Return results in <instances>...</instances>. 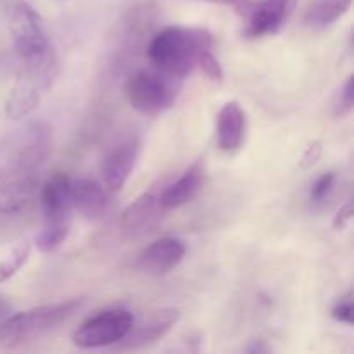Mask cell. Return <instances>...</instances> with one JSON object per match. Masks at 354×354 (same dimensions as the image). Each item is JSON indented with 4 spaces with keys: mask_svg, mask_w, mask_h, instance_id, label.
<instances>
[{
    "mask_svg": "<svg viewBox=\"0 0 354 354\" xmlns=\"http://www.w3.org/2000/svg\"><path fill=\"white\" fill-rule=\"evenodd\" d=\"M140 147L142 144L137 133L123 135L107 147L100 162V175H102L104 187L109 192H118L127 185L140 156Z\"/></svg>",
    "mask_w": 354,
    "mask_h": 354,
    "instance_id": "cell-7",
    "label": "cell"
},
{
    "mask_svg": "<svg viewBox=\"0 0 354 354\" xmlns=\"http://www.w3.org/2000/svg\"><path fill=\"white\" fill-rule=\"evenodd\" d=\"M159 196H161V189L151 187L149 192L142 194L135 203H131L121 214V225H123L124 230L130 232V234H142V232H147L149 228L154 227L161 218V213L165 211Z\"/></svg>",
    "mask_w": 354,
    "mask_h": 354,
    "instance_id": "cell-11",
    "label": "cell"
},
{
    "mask_svg": "<svg viewBox=\"0 0 354 354\" xmlns=\"http://www.w3.org/2000/svg\"><path fill=\"white\" fill-rule=\"evenodd\" d=\"M30 244H19L0 261V283L12 279V277L19 272L21 266L26 265L28 258H30Z\"/></svg>",
    "mask_w": 354,
    "mask_h": 354,
    "instance_id": "cell-17",
    "label": "cell"
},
{
    "mask_svg": "<svg viewBox=\"0 0 354 354\" xmlns=\"http://www.w3.org/2000/svg\"><path fill=\"white\" fill-rule=\"evenodd\" d=\"M353 220V203H346L344 206H341V209L337 211L334 218V228L335 230H344Z\"/></svg>",
    "mask_w": 354,
    "mask_h": 354,
    "instance_id": "cell-23",
    "label": "cell"
},
{
    "mask_svg": "<svg viewBox=\"0 0 354 354\" xmlns=\"http://www.w3.org/2000/svg\"><path fill=\"white\" fill-rule=\"evenodd\" d=\"M82 306L83 299L80 297L10 313L0 322V349H14L38 341L62 322L69 320Z\"/></svg>",
    "mask_w": 354,
    "mask_h": 354,
    "instance_id": "cell-2",
    "label": "cell"
},
{
    "mask_svg": "<svg viewBox=\"0 0 354 354\" xmlns=\"http://www.w3.org/2000/svg\"><path fill=\"white\" fill-rule=\"evenodd\" d=\"M73 209L86 220H99L109 209V196L100 183L90 178H78L71 182Z\"/></svg>",
    "mask_w": 354,
    "mask_h": 354,
    "instance_id": "cell-12",
    "label": "cell"
},
{
    "mask_svg": "<svg viewBox=\"0 0 354 354\" xmlns=\"http://www.w3.org/2000/svg\"><path fill=\"white\" fill-rule=\"evenodd\" d=\"M185 244L175 237H161L140 252L137 266L140 272L152 277L168 275L185 258Z\"/></svg>",
    "mask_w": 354,
    "mask_h": 354,
    "instance_id": "cell-10",
    "label": "cell"
},
{
    "mask_svg": "<svg viewBox=\"0 0 354 354\" xmlns=\"http://www.w3.org/2000/svg\"><path fill=\"white\" fill-rule=\"evenodd\" d=\"M204 182V166L199 161L194 162L192 166L185 169L175 182H171L169 185L162 187L161 201L162 209H176V207L185 206L187 203L194 199V197L199 194L201 187Z\"/></svg>",
    "mask_w": 354,
    "mask_h": 354,
    "instance_id": "cell-13",
    "label": "cell"
},
{
    "mask_svg": "<svg viewBox=\"0 0 354 354\" xmlns=\"http://www.w3.org/2000/svg\"><path fill=\"white\" fill-rule=\"evenodd\" d=\"M10 313H12V306H10L9 299L0 292V322L6 320Z\"/></svg>",
    "mask_w": 354,
    "mask_h": 354,
    "instance_id": "cell-24",
    "label": "cell"
},
{
    "mask_svg": "<svg viewBox=\"0 0 354 354\" xmlns=\"http://www.w3.org/2000/svg\"><path fill=\"white\" fill-rule=\"evenodd\" d=\"M335 180H337V176H335L334 171L324 173V175L313 183V187H311V201H313V203H324V201L330 196L332 189H334L335 185Z\"/></svg>",
    "mask_w": 354,
    "mask_h": 354,
    "instance_id": "cell-19",
    "label": "cell"
},
{
    "mask_svg": "<svg viewBox=\"0 0 354 354\" xmlns=\"http://www.w3.org/2000/svg\"><path fill=\"white\" fill-rule=\"evenodd\" d=\"M204 2H211V3H223V6H235L239 9H248L249 7V0H204Z\"/></svg>",
    "mask_w": 354,
    "mask_h": 354,
    "instance_id": "cell-25",
    "label": "cell"
},
{
    "mask_svg": "<svg viewBox=\"0 0 354 354\" xmlns=\"http://www.w3.org/2000/svg\"><path fill=\"white\" fill-rule=\"evenodd\" d=\"M213 37L197 26H166L152 35L147 44V57L152 68L176 80H185L199 64L204 52L211 50Z\"/></svg>",
    "mask_w": 354,
    "mask_h": 354,
    "instance_id": "cell-1",
    "label": "cell"
},
{
    "mask_svg": "<svg viewBox=\"0 0 354 354\" xmlns=\"http://www.w3.org/2000/svg\"><path fill=\"white\" fill-rule=\"evenodd\" d=\"M353 0H313L304 21L313 30H325L337 23L351 9Z\"/></svg>",
    "mask_w": 354,
    "mask_h": 354,
    "instance_id": "cell-16",
    "label": "cell"
},
{
    "mask_svg": "<svg viewBox=\"0 0 354 354\" xmlns=\"http://www.w3.org/2000/svg\"><path fill=\"white\" fill-rule=\"evenodd\" d=\"M180 317L182 313L178 308H161L147 313L138 322L133 320L130 332L116 344L118 349H142L161 341L178 324Z\"/></svg>",
    "mask_w": 354,
    "mask_h": 354,
    "instance_id": "cell-8",
    "label": "cell"
},
{
    "mask_svg": "<svg viewBox=\"0 0 354 354\" xmlns=\"http://www.w3.org/2000/svg\"><path fill=\"white\" fill-rule=\"evenodd\" d=\"M9 33L12 38L14 50L23 62L44 57L54 52L50 38L41 16L28 2H16L9 12Z\"/></svg>",
    "mask_w": 354,
    "mask_h": 354,
    "instance_id": "cell-5",
    "label": "cell"
},
{
    "mask_svg": "<svg viewBox=\"0 0 354 354\" xmlns=\"http://www.w3.org/2000/svg\"><path fill=\"white\" fill-rule=\"evenodd\" d=\"M354 107V78L353 75L348 76V80L342 85L341 92H339L337 102H335V116L344 118L348 116Z\"/></svg>",
    "mask_w": 354,
    "mask_h": 354,
    "instance_id": "cell-18",
    "label": "cell"
},
{
    "mask_svg": "<svg viewBox=\"0 0 354 354\" xmlns=\"http://www.w3.org/2000/svg\"><path fill=\"white\" fill-rule=\"evenodd\" d=\"M320 158H322V142L315 140L313 144L308 145L306 151H304L303 158H301V161H299L301 168H304V169L311 168V166L317 165L318 159Z\"/></svg>",
    "mask_w": 354,
    "mask_h": 354,
    "instance_id": "cell-22",
    "label": "cell"
},
{
    "mask_svg": "<svg viewBox=\"0 0 354 354\" xmlns=\"http://www.w3.org/2000/svg\"><path fill=\"white\" fill-rule=\"evenodd\" d=\"M40 204L44 227L37 237V248L41 252H52L64 244L71 232V180L66 173L57 171L45 180L40 190Z\"/></svg>",
    "mask_w": 354,
    "mask_h": 354,
    "instance_id": "cell-3",
    "label": "cell"
},
{
    "mask_svg": "<svg viewBox=\"0 0 354 354\" xmlns=\"http://www.w3.org/2000/svg\"><path fill=\"white\" fill-rule=\"evenodd\" d=\"M354 303H353V292L349 290L348 294H346L344 297H342L341 301H339L337 304L334 306V310H332V318L337 322H341V324H346V325H353L354 324Z\"/></svg>",
    "mask_w": 354,
    "mask_h": 354,
    "instance_id": "cell-21",
    "label": "cell"
},
{
    "mask_svg": "<svg viewBox=\"0 0 354 354\" xmlns=\"http://www.w3.org/2000/svg\"><path fill=\"white\" fill-rule=\"evenodd\" d=\"M248 353H270V348L265 344V341H252V344L245 349Z\"/></svg>",
    "mask_w": 354,
    "mask_h": 354,
    "instance_id": "cell-26",
    "label": "cell"
},
{
    "mask_svg": "<svg viewBox=\"0 0 354 354\" xmlns=\"http://www.w3.org/2000/svg\"><path fill=\"white\" fill-rule=\"evenodd\" d=\"M44 93L41 86L23 73L6 100V116L14 121L23 120L37 109Z\"/></svg>",
    "mask_w": 354,
    "mask_h": 354,
    "instance_id": "cell-15",
    "label": "cell"
},
{
    "mask_svg": "<svg viewBox=\"0 0 354 354\" xmlns=\"http://www.w3.org/2000/svg\"><path fill=\"white\" fill-rule=\"evenodd\" d=\"M135 317L124 308H109L86 318L75 330L71 341L82 349L116 346L130 332Z\"/></svg>",
    "mask_w": 354,
    "mask_h": 354,
    "instance_id": "cell-6",
    "label": "cell"
},
{
    "mask_svg": "<svg viewBox=\"0 0 354 354\" xmlns=\"http://www.w3.org/2000/svg\"><path fill=\"white\" fill-rule=\"evenodd\" d=\"M245 113L239 102H227L218 113L216 144L223 152H234L245 138Z\"/></svg>",
    "mask_w": 354,
    "mask_h": 354,
    "instance_id": "cell-14",
    "label": "cell"
},
{
    "mask_svg": "<svg viewBox=\"0 0 354 354\" xmlns=\"http://www.w3.org/2000/svg\"><path fill=\"white\" fill-rule=\"evenodd\" d=\"M297 0H258L248 7V23L244 35L248 38H263L275 35L292 16Z\"/></svg>",
    "mask_w": 354,
    "mask_h": 354,
    "instance_id": "cell-9",
    "label": "cell"
},
{
    "mask_svg": "<svg viewBox=\"0 0 354 354\" xmlns=\"http://www.w3.org/2000/svg\"><path fill=\"white\" fill-rule=\"evenodd\" d=\"M197 66L203 69V73L209 80H213V82H218V83L223 82V68H221L220 61L214 57V54L211 50L204 52L203 57L199 59V64Z\"/></svg>",
    "mask_w": 354,
    "mask_h": 354,
    "instance_id": "cell-20",
    "label": "cell"
},
{
    "mask_svg": "<svg viewBox=\"0 0 354 354\" xmlns=\"http://www.w3.org/2000/svg\"><path fill=\"white\" fill-rule=\"evenodd\" d=\"M180 80L152 69L131 73L123 86L124 97L135 111L142 114H159L175 104L180 90Z\"/></svg>",
    "mask_w": 354,
    "mask_h": 354,
    "instance_id": "cell-4",
    "label": "cell"
}]
</instances>
